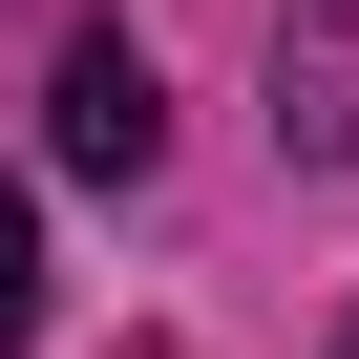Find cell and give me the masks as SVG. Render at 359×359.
I'll return each mask as SVG.
<instances>
[{
	"mask_svg": "<svg viewBox=\"0 0 359 359\" xmlns=\"http://www.w3.org/2000/svg\"><path fill=\"white\" fill-rule=\"evenodd\" d=\"M275 148H296V169L359 148V0H317V43H275Z\"/></svg>",
	"mask_w": 359,
	"mask_h": 359,
	"instance_id": "obj_2",
	"label": "cell"
},
{
	"mask_svg": "<svg viewBox=\"0 0 359 359\" xmlns=\"http://www.w3.org/2000/svg\"><path fill=\"white\" fill-rule=\"evenodd\" d=\"M22 338H43V212L0 191V359H22Z\"/></svg>",
	"mask_w": 359,
	"mask_h": 359,
	"instance_id": "obj_3",
	"label": "cell"
},
{
	"mask_svg": "<svg viewBox=\"0 0 359 359\" xmlns=\"http://www.w3.org/2000/svg\"><path fill=\"white\" fill-rule=\"evenodd\" d=\"M148 148H169V106H148V43H64V169H106V191H127Z\"/></svg>",
	"mask_w": 359,
	"mask_h": 359,
	"instance_id": "obj_1",
	"label": "cell"
}]
</instances>
